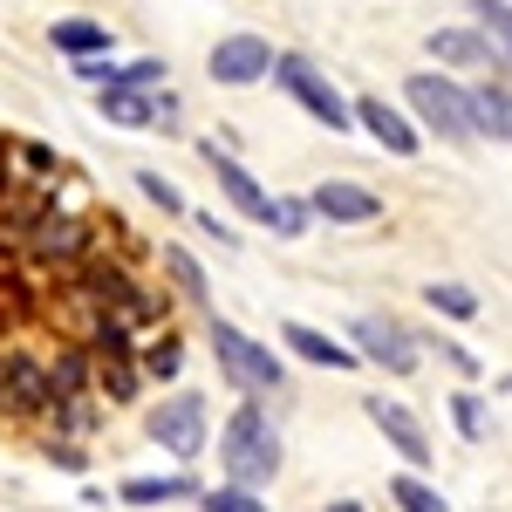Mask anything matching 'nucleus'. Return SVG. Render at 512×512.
Here are the masks:
<instances>
[{
  "mask_svg": "<svg viewBox=\"0 0 512 512\" xmlns=\"http://www.w3.org/2000/svg\"><path fill=\"white\" fill-rule=\"evenodd\" d=\"M0 185H7V144H0Z\"/></svg>",
  "mask_w": 512,
  "mask_h": 512,
  "instance_id": "nucleus-36",
  "label": "nucleus"
},
{
  "mask_svg": "<svg viewBox=\"0 0 512 512\" xmlns=\"http://www.w3.org/2000/svg\"><path fill=\"white\" fill-rule=\"evenodd\" d=\"M472 117H478V137H492V144H512V82L492 76L472 89Z\"/></svg>",
  "mask_w": 512,
  "mask_h": 512,
  "instance_id": "nucleus-20",
  "label": "nucleus"
},
{
  "mask_svg": "<svg viewBox=\"0 0 512 512\" xmlns=\"http://www.w3.org/2000/svg\"><path fill=\"white\" fill-rule=\"evenodd\" d=\"M472 21L492 41V76L512 82V0H472Z\"/></svg>",
  "mask_w": 512,
  "mask_h": 512,
  "instance_id": "nucleus-21",
  "label": "nucleus"
},
{
  "mask_svg": "<svg viewBox=\"0 0 512 512\" xmlns=\"http://www.w3.org/2000/svg\"><path fill=\"white\" fill-rule=\"evenodd\" d=\"M7 178H21V185H62V164L41 144H7Z\"/></svg>",
  "mask_w": 512,
  "mask_h": 512,
  "instance_id": "nucleus-24",
  "label": "nucleus"
},
{
  "mask_svg": "<svg viewBox=\"0 0 512 512\" xmlns=\"http://www.w3.org/2000/svg\"><path fill=\"white\" fill-rule=\"evenodd\" d=\"M355 130H369L390 158H417L424 151V130H417V117H403L396 103H383V96H355Z\"/></svg>",
  "mask_w": 512,
  "mask_h": 512,
  "instance_id": "nucleus-12",
  "label": "nucleus"
},
{
  "mask_svg": "<svg viewBox=\"0 0 512 512\" xmlns=\"http://www.w3.org/2000/svg\"><path fill=\"white\" fill-rule=\"evenodd\" d=\"M424 48H431V62H444V69H492V41H485V28H431L424 35Z\"/></svg>",
  "mask_w": 512,
  "mask_h": 512,
  "instance_id": "nucleus-16",
  "label": "nucleus"
},
{
  "mask_svg": "<svg viewBox=\"0 0 512 512\" xmlns=\"http://www.w3.org/2000/svg\"><path fill=\"white\" fill-rule=\"evenodd\" d=\"M164 274H171V287H178V301H192V308H205V267H198L185 246H164Z\"/></svg>",
  "mask_w": 512,
  "mask_h": 512,
  "instance_id": "nucleus-25",
  "label": "nucleus"
},
{
  "mask_svg": "<svg viewBox=\"0 0 512 512\" xmlns=\"http://www.w3.org/2000/svg\"><path fill=\"white\" fill-rule=\"evenodd\" d=\"M424 301H431V315H444V321H472L478 308H485L465 280H431V287H424Z\"/></svg>",
  "mask_w": 512,
  "mask_h": 512,
  "instance_id": "nucleus-26",
  "label": "nucleus"
},
{
  "mask_svg": "<svg viewBox=\"0 0 512 512\" xmlns=\"http://www.w3.org/2000/svg\"><path fill=\"white\" fill-rule=\"evenodd\" d=\"M219 472L239 478V485H253V492H267L280 478V424L267 417L260 396H246L233 417L219 424Z\"/></svg>",
  "mask_w": 512,
  "mask_h": 512,
  "instance_id": "nucleus-2",
  "label": "nucleus"
},
{
  "mask_svg": "<svg viewBox=\"0 0 512 512\" xmlns=\"http://www.w3.org/2000/svg\"><path fill=\"white\" fill-rule=\"evenodd\" d=\"M198 506H205V512H267V506H260V492H253V485H239V478L205 485V492H198Z\"/></svg>",
  "mask_w": 512,
  "mask_h": 512,
  "instance_id": "nucleus-28",
  "label": "nucleus"
},
{
  "mask_svg": "<svg viewBox=\"0 0 512 512\" xmlns=\"http://www.w3.org/2000/svg\"><path fill=\"white\" fill-rule=\"evenodd\" d=\"M308 205H315V219H328V226H369V219H383V198L369 192V185H349V178L315 185Z\"/></svg>",
  "mask_w": 512,
  "mask_h": 512,
  "instance_id": "nucleus-14",
  "label": "nucleus"
},
{
  "mask_svg": "<svg viewBox=\"0 0 512 512\" xmlns=\"http://www.w3.org/2000/svg\"><path fill=\"white\" fill-rule=\"evenodd\" d=\"M137 362H144V383H178V369H185V342H178L171 328H151V335L137 342Z\"/></svg>",
  "mask_w": 512,
  "mask_h": 512,
  "instance_id": "nucleus-22",
  "label": "nucleus"
},
{
  "mask_svg": "<svg viewBox=\"0 0 512 512\" xmlns=\"http://www.w3.org/2000/svg\"><path fill=\"white\" fill-rule=\"evenodd\" d=\"M55 403V376H48V355L35 349H0V417L14 424H41Z\"/></svg>",
  "mask_w": 512,
  "mask_h": 512,
  "instance_id": "nucleus-6",
  "label": "nucleus"
},
{
  "mask_svg": "<svg viewBox=\"0 0 512 512\" xmlns=\"http://www.w3.org/2000/svg\"><path fill=\"white\" fill-rule=\"evenodd\" d=\"M390 499L403 512H444V492H437V485H424L417 472H396L390 478Z\"/></svg>",
  "mask_w": 512,
  "mask_h": 512,
  "instance_id": "nucleus-29",
  "label": "nucleus"
},
{
  "mask_svg": "<svg viewBox=\"0 0 512 512\" xmlns=\"http://www.w3.org/2000/svg\"><path fill=\"white\" fill-rule=\"evenodd\" d=\"M403 103H410V117L424 123L431 137H444V144H478V117H472V89L465 82H451L444 69H417V76L403 82Z\"/></svg>",
  "mask_w": 512,
  "mask_h": 512,
  "instance_id": "nucleus-4",
  "label": "nucleus"
},
{
  "mask_svg": "<svg viewBox=\"0 0 512 512\" xmlns=\"http://www.w3.org/2000/svg\"><path fill=\"white\" fill-rule=\"evenodd\" d=\"M205 485L192 472H158V478H123L117 499L123 506H178V499H198Z\"/></svg>",
  "mask_w": 512,
  "mask_h": 512,
  "instance_id": "nucleus-19",
  "label": "nucleus"
},
{
  "mask_svg": "<svg viewBox=\"0 0 512 512\" xmlns=\"http://www.w3.org/2000/svg\"><path fill=\"white\" fill-rule=\"evenodd\" d=\"M48 205H55V185H21V178H7V185H0V246L21 253V239L35 233V219Z\"/></svg>",
  "mask_w": 512,
  "mask_h": 512,
  "instance_id": "nucleus-13",
  "label": "nucleus"
},
{
  "mask_svg": "<svg viewBox=\"0 0 512 512\" xmlns=\"http://www.w3.org/2000/svg\"><path fill=\"white\" fill-rule=\"evenodd\" d=\"M178 110H185V103H178V96H171V89H158V130H164V137H171V130H178Z\"/></svg>",
  "mask_w": 512,
  "mask_h": 512,
  "instance_id": "nucleus-35",
  "label": "nucleus"
},
{
  "mask_svg": "<svg viewBox=\"0 0 512 512\" xmlns=\"http://www.w3.org/2000/svg\"><path fill=\"white\" fill-rule=\"evenodd\" d=\"M274 82H280V89H287V96H294V103H301L315 123H328V130H355L349 96H342V89L328 82V69H315L308 55H294V48H287V55H274Z\"/></svg>",
  "mask_w": 512,
  "mask_h": 512,
  "instance_id": "nucleus-7",
  "label": "nucleus"
},
{
  "mask_svg": "<svg viewBox=\"0 0 512 512\" xmlns=\"http://www.w3.org/2000/svg\"><path fill=\"white\" fill-rule=\"evenodd\" d=\"M349 342H355V355L376 362L383 376H410V369H417V335H410L396 315H355Z\"/></svg>",
  "mask_w": 512,
  "mask_h": 512,
  "instance_id": "nucleus-8",
  "label": "nucleus"
},
{
  "mask_svg": "<svg viewBox=\"0 0 512 512\" xmlns=\"http://www.w3.org/2000/svg\"><path fill=\"white\" fill-rule=\"evenodd\" d=\"M103 233H130L123 219H96V212H69V205H48L35 219V233L21 239V260L35 267V274H69V267H82L89 253H103Z\"/></svg>",
  "mask_w": 512,
  "mask_h": 512,
  "instance_id": "nucleus-1",
  "label": "nucleus"
},
{
  "mask_svg": "<svg viewBox=\"0 0 512 512\" xmlns=\"http://www.w3.org/2000/svg\"><path fill=\"white\" fill-rule=\"evenodd\" d=\"M205 342H212V362H219V376H226L239 396H280V390H287V362H280L267 342H253L239 321L212 315V321H205Z\"/></svg>",
  "mask_w": 512,
  "mask_h": 512,
  "instance_id": "nucleus-3",
  "label": "nucleus"
},
{
  "mask_svg": "<svg viewBox=\"0 0 512 512\" xmlns=\"http://www.w3.org/2000/svg\"><path fill=\"white\" fill-rule=\"evenodd\" d=\"M506 390H512V376H506Z\"/></svg>",
  "mask_w": 512,
  "mask_h": 512,
  "instance_id": "nucleus-37",
  "label": "nucleus"
},
{
  "mask_svg": "<svg viewBox=\"0 0 512 512\" xmlns=\"http://www.w3.org/2000/svg\"><path fill=\"white\" fill-rule=\"evenodd\" d=\"M362 410H369V424H376V431L390 437V451L410 465V472H424V465L437 458V451H431V431L417 424V410H403V403H390V396H369Z\"/></svg>",
  "mask_w": 512,
  "mask_h": 512,
  "instance_id": "nucleus-11",
  "label": "nucleus"
},
{
  "mask_svg": "<svg viewBox=\"0 0 512 512\" xmlns=\"http://www.w3.org/2000/svg\"><path fill=\"white\" fill-rule=\"evenodd\" d=\"M437 355H444L458 376H478V355H472V349H458V342H444V335H437Z\"/></svg>",
  "mask_w": 512,
  "mask_h": 512,
  "instance_id": "nucleus-34",
  "label": "nucleus"
},
{
  "mask_svg": "<svg viewBox=\"0 0 512 512\" xmlns=\"http://www.w3.org/2000/svg\"><path fill=\"white\" fill-rule=\"evenodd\" d=\"M205 431H212V403H205V390H171L144 417V437L158 444V451H171L178 465H192V458H205Z\"/></svg>",
  "mask_w": 512,
  "mask_h": 512,
  "instance_id": "nucleus-5",
  "label": "nucleus"
},
{
  "mask_svg": "<svg viewBox=\"0 0 512 512\" xmlns=\"http://www.w3.org/2000/svg\"><path fill=\"white\" fill-rule=\"evenodd\" d=\"M41 458H48L55 472H69V478H82V472H89V444H82V437H62V431H48Z\"/></svg>",
  "mask_w": 512,
  "mask_h": 512,
  "instance_id": "nucleus-31",
  "label": "nucleus"
},
{
  "mask_svg": "<svg viewBox=\"0 0 512 512\" xmlns=\"http://www.w3.org/2000/svg\"><path fill=\"white\" fill-rule=\"evenodd\" d=\"M260 226H274V239H301L315 226V205L308 198H267V219Z\"/></svg>",
  "mask_w": 512,
  "mask_h": 512,
  "instance_id": "nucleus-27",
  "label": "nucleus"
},
{
  "mask_svg": "<svg viewBox=\"0 0 512 512\" xmlns=\"http://www.w3.org/2000/svg\"><path fill=\"white\" fill-rule=\"evenodd\" d=\"M137 390H144V362H137V349H103L96 355V396H103L110 410L137 403Z\"/></svg>",
  "mask_w": 512,
  "mask_h": 512,
  "instance_id": "nucleus-18",
  "label": "nucleus"
},
{
  "mask_svg": "<svg viewBox=\"0 0 512 512\" xmlns=\"http://www.w3.org/2000/svg\"><path fill=\"white\" fill-rule=\"evenodd\" d=\"M280 342H287V355H301V362H315V369H355V362H362L349 342L321 335V328H308V321H280Z\"/></svg>",
  "mask_w": 512,
  "mask_h": 512,
  "instance_id": "nucleus-17",
  "label": "nucleus"
},
{
  "mask_svg": "<svg viewBox=\"0 0 512 512\" xmlns=\"http://www.w3.org/2000/svg\"><path fill=\"white\" fill-rule=\"evenodd\" d=\"M48 41H55L62 55H110V48H117V35H110L103 21H89V14H69V21H55V28H48Z\"/></svg>",
  "mask_w": 512,
  "mask_h": 512,
  "instance_id": "nucleus-23",
  "label": "nucleus"
},
{
  "mask_svg": "<svg viewBox=\"0 0 512 512\" xmlns=\"http://www.w3.org/2000/svg\"><path fill=\"white\" fill-rule=\"evenodd\" d=\"M164 89V82H158ZM158 89H137V82H103L96 89V117L117 123V130H158Z\"/></svg>",
  "mask_w": 512,
  "mask_h": 512,
  "instance_id": "nucleus-15",
  "label": "nucleus"
},
{
  "mask_svg": "<svg viewBox=\"0 0 512 512\" xmlns=\"http://www.w3.org/2000/svg\"><path fill=\"white\" fill-rule=\"evenodd\" d=\"M192 226H198V233H205V239H219L226 253H233V246H239V233H233V226H226V219H219V212H192Z\"/></svg>",
  "mask_w": 512,
  "mask_h": 512,
  "instance_id": "nucleus-33",
  "label": "nucleus"
},
{
  "mask_svg": "<svg viewBox=\"0 0 512 512\" xmlns=\"http://www.w3.org/2000/svg\"><path fill=\"white\" fill-rule=\"evenodd\" d=\"M205 76L219 89H253V82L274 76V41L267 35H219L205 55Z\"/></svg>",
  "mask_w": 512,
  "mask_h": 512,
  "instance_id": "nucleus-9",
  "label": "nucleus"
},
{
  "mask_svg": "<svg viewBox=\"0 0 512 512\" xmlns=\"http://www.w3.org/2000/svg\"><path fill=\"white\" fill-rule=\"evenodd\" d=\"M451 424H458L465 444H485V403L472 390H451Z\"/></svg>",
  "mask_w": 512,
  "mask_h": 512,
  "instance_id": "nucleus-32",
  "label": "nucleus"
},
{
  "mask_svg": "<svg viewBox=\"0 0 512 512\" xmlns=\"http://www.w3.org/2000/svg\"><path fill=\"white\" fill-rule=\"evenodd\" d=\"M137 192L151 198V205H158L164 219H192V205H185V192H178V185H171L164 171H137Z\"/></svg>",
  "mask_w": 512,
  "mask_h": 512,
  "instance_id": "nucleus-30",
  "label": "nucleus"
},
{
  "mask_svg": "<svg viewBox=\"0 0 512 512\" xmlns=\"http://www.w3.org/2000/svg\"><path fill=\"white\" fill-rule=\"evenodd\" d=\"M198 158H205L212 185L226 192V205H233L239 219H267V198H274V192H267V185H260V178H253V171H246V164H239L219 137H205V144H198Z\"/></svg>",
  "mask_w": 512,
  "mask_h": 512,
  "instance_id": "nucleus-10",
  "label": "nucleus"
}]
</instances>
